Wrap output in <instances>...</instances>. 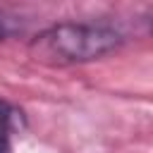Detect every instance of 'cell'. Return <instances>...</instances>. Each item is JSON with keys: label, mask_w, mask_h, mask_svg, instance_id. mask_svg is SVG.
Masks as SVG:
<instances>
[{"label": "cell", "mask_w": 153, "mask_h": 153, "mask_svg": "<svg viewBox=\"0 0 153 153\" xmlns=\"http://www.w3.org/2000/svg\"><path fill=\"white\" fill-rule=\"evenodd\" d=\"M151 31H153V26H151Z\"/></svg>", "instance_id": "277c9868"}, {"label": "cell", "mask_w": 153, "mask_h": 153, "mask_svg": "<svg viewBox=\"0 0 153 153\" xmlns=\"http://www.w3.org/2000/svg\"><path fill=\"white\" fill-rule=\"evenodd\" d=\"M19 124H22V112L10 103L0 100V153H12L10 134L19 129Z\"/></svg>", "instance_id": "7a4b0ae2"}, {"label": "cell", "mask_w": 153, "mask_h": 153, "mask_svg": "<svg viewBox=\"0 0 153 153\" xmlns=\"http://www.w3.org/2000/svg\"><path fill=\"white\" fill-rule=\"evenodd\" d=\"M5 36H7V26H5V19L0 17V41H5Z\"/></svg>", "instance_id": "3957f363"}, {"label": "cell", "mask_w": 153, "mask_h": 153, "mask_svg": "<svg viewBox=\"0 0 153 153\" xmlns=\"http://www.w3.org/2000/svg\"><path fill=\"white\" fill-rule=\"evenodd\" d=\"M122 43L124 36L110 24L60 22L36 33L29 43V53L43 65L67 67L100 60L122 48Z\"/></svg>", "instance_id": "6da1fadb"}]
</instances>
